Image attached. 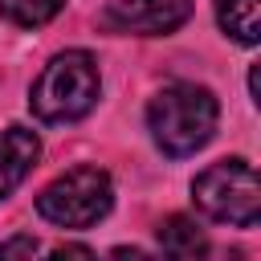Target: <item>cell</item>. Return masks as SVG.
<instances>
[{
    "instance_id": "1",
    "label": "cell",
    "mask_w": 261,
    "mask_h": 261,
    "mask_svg": "<svg viewBox=\"0 0 261 261\" xmlns=\"http://www.w3.org/2000/svg\"><path fill=\"white\" fill-rule=\"evenodd\" d=\"M216 122H220V102L208 86H196V82H171L147 102V130L155 147L171 159H184L208 147V139L216 135Z\"/></svg>"
},
{
    "instance_id": "2",
    "label": "cell",
    "mask_w": 261,
    "mask_h": 261,
    "mask_svg": "<svg viewBox=\"0 0 261 261\" xmlns=\"http://www.w3.org/2000/svg\"><path fill=\"white\" fill-rule=\"evenodd\" d=\"M98 94H102V73H98L94 53L65 49L33 82L29 106H33V114L41 122H77V118H86L94 110Z\"/></svg>"
},
{
    "instance_id": "3",
    "label": "cell",
    "mask_w": 261,
    "mask_h": 261,
    "mask_svg": "<svg viewBox=\"0 0 261 261\" xmlns=\"http://www.w3.org/2000/svg\"><path fill=\"white\" fill-rule=\"evenodd\" d=\"M192 200L216 224L257 228V220H261V184H257L253 163L241 159V155L204 167L192 179Z\"/></svg>"
},
{
    "instance_id": "4",
    "label": "cell",
    "mask_w": 261,
    "mask_h": 261,
    "mask_svg": "<svg viewBox=\"0 0 261 261\" xmlns=\"http://www.w3.org/2000/svg\"><path fill=\"white\" fill-rule=\"evenodd\" d=\"M110 204L114 184L102 167H69L37 196V212L57 228H90L110 212Z\"/></svg>"
},
{
    "instance_id": "5",
    "label": "cell",
    "mask_w": 261,
    "mask_h": 261,
    "mask_svg": "<svg viewBox=\"0 0 261 261\" xmlns=\"http://www.w3.org/2000/svg\"><path fill=\"white\" fill-rule=\"evenodd\" d=\"M192 16V0H110L102 8L106 33H135V37H167L184 29Z\"/></svg>"
},
{
    "instance_id": "6",
    "label": "cell",
    "mask_w": 261,
    "mask_h": 261,
    "mask_svg": "<svg viewBox=\"0 0 261 261\" xmlns=\"http://www.w3.org/2000/svg\"><path fill=\"white\" fill-rule=\"evenodd\" d=\"M37 155H41L37 130H29V126H8V130H0V200H8V196L24 184V175H29L33 163H37Z\"/></svg>"
},
{
    "instance_id": "7",
    "label": "cell",
    "mask_w": 261,
    "mask_h": 261,
    "mask_svg": "<svg viewBox=\"0 0 261 261\" xmlns=\"http://www.w3.org/2000/svg\"><path fill=\"white\" fill-rule=\"evenodd\" d=\"M216 24L232 41L257 45V37H261V0H216Z\"/></svg>"
},
{
    "instance_id": "8",
    "label": "cell",
    "mask_w": 261,
    "mask_h": 261,
    "mask_svg": "<svg viewBox=\"0 0 261 261\" xmlns=\"http://www.w3.org/2000/svg\"><path fill=\"white\" fill-rule=\"evenodd\" d=\"M155 237H159V249H163L167 257H200V253H208V237H204V232L196 228V220H188V216H167V220H159Z\"/></svg>"
},
{
    "instance_id": "9",
    "label": "cell",
    "mask_w": 261,
    "mask_h": 261,
    "mask_svg": "<svg viewBox=\"0 0 261 261\" xmlns=\"http://www.w3.org/2000/svg\"><path fill=\"white\" fill-rule=\"evenodd\" d=\"M61 8H65V0H0V16L12 20L16 29H41Z\"/></svg>"
},
{
    "instance_id": "10",
    "label": "cell",
    "mask_w": 261,
    "mask_h": 261,
    "mask_svg": "<svg viewBox=\"0 0 261 261\" xmlns=\"http://www.w3.org/2000/svg\"><path fill=\"white\" fill-rule=\"evenodd\" d=\"M20 253L33 257V253H37V241H33V237H12V241L0 245V257H20Z\"/></svg>"
},
{
    "instance_id": "11",
    "label": "cell",
    "mask_w": 261,
    "mask_h": 261,
    "mask_svg": "<svg viewBox=\"0 0 261 261\" xmlns=\"http://www.w3.org/2000/svg\"><path fill=\"white\" fill-rule=\"evenodd\" d=\"M94 257V249L90 245H53V257Z\"/></svg>"
}]
</instances>
